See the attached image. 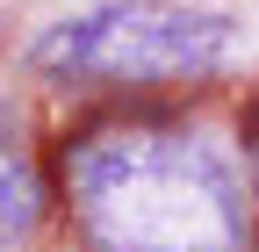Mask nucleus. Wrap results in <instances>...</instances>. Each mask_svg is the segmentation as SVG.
Returning a JSON list of instances; mask_svg holds the SVG:
<instances>
[{
	"mask_svg": "<svg viewBox=\"0 0 259 252\" xmlns=\"http://www.w3.org/2000/svg\"><path fill=\"white\" fill-rule=\"evenodd\" d=\"M252 166H259V108H252Z\"/></svg>",
	"mask_w": 259,
	"mask_h": 252,
	"instance_id": "nucleus-4",
	"label": "nucleus"
},
{
	"mask_svg": "<svg viewBox=\"0 0 259 252\" xmlns=\"http://www.w3.org/2000/svg\"><path fill=\"white\" fill-rule=\"evenodd\" d=\"M252 252H259V245H252Z\"/></svg>",
	"mask_w": 259,
	"mask_h": 252,
	"instance_id": "nucleus-5",
	"label": "nucleus"
},
{
	"mask_svg": "<svg viewBox=\"0 0 259 252\" xmlns=\"http://www.w3.org/2000/svg\"><path fill=\"white\" fill-rule=\"evenodd\" d=\"M36 216H44V180H36V166H29V151L15 144V130L0 122V245L29 238Z\"/></svg>",
	"mask_w": 259,
	"mask_h": 252,
	"instance_id": "nucleus-3",
	"label": "nucleus"
},
{
	"mask_svg": "<svg viewBox=\"0 0 259 252\" xmlns=\"http://www.w3.org/2000/svg\"><path fill=\"white\" fill-rule=\"evenodd\" d=\"M65 195L94 252H245V195L194 130H87L65 151Z\"/></svg>",
	"mask_w": 259,
	"mask_h": 252,
	"instance_id": "nucleus-1",
	"label": "nucleus"
},
{
	"mask_svg": "<svg viewBox=\"0 0 259 252\" xmlns=\"http://www.w3.org/2000/svg\"><path fill=\"white\" fill-rule=\"evenodd\" d=\"M238 22L187 0H101L51 22L29 65L58 87H180L231 65Z\"/></svg>",
	"mask_w": 259,
	"mask_h": 252,
	"instance_id": "nucleus-2",
	"label": "nucleus"
}]
</instances>
